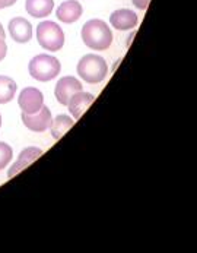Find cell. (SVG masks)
I'll list each match as a JSON object with an SVG mask.
<instances>
[{
    "instance_id": "cell-1",
    "label": "cell",
    "mask_w": 197,
    "mask_h": 253,
    "mask_svg": "<svg viewBox=\"0 0 197 253\" xmlns=\"http://www.w3.org/2000/svg\"><path fill=\"white\" fill-rule=\"evenodd\" d=\"M80 36L85 45L89 47L91 50L102 51V50H107L113 42V33L110 27L101 19L88 21L82 27Z\"/></svg>"
},
{
    "instance_id": "cell-2",
    "label": "cell",
    "mask_w": 197,
    "mask_h": 253,
    "mask_svg": "<svg viewBox=\"0 0 197 253\" xmlns=\"http://www.w3.org/2000/svg\"><path fill=\"white\" fill-rule=\"evenodd\" d=\"M79 76L88 84H99L108 73L107 62L97 54H86L78 63Z\"/></svg>"
},
{
    "instance_id": "cell-3",
    "label": "cell",
    "mask_w": 197,
    "mask_h": 253,
    "mask_svg": "<svg viewBox=\"0 0 197 253\" xmlns=\"http://www.w3.org/2000/svg\"><path fill=\"white\" fill-rule=\"evenodd\" d=\"M28 71L34 79H37L39 82H47V81L54 79L60 73L62 66L56 57L48 56V54H38L30 62Z\"/></svg>"
},
{
    "instance_id": "cell-4",
    "label": "cell",
    "mask_w": 197,
    "mask_h": 253,
    "mask_svg": "<svg viewBox=\"0 0 197 253\" xmlns=\"http://www.w3.org/2000/svg\"><path fill=\"white\" fill-rule=\"evenodd\" d=\"M38 44L48 51H59L65 44L63 30L53 21H44L37 27Z\"/></svg>"
},
{
    "instance_id": "cell-5",
    "label": "cell",
    "mask_w": 197,
    "mask_h": 253,
    "mask_svg": "<svg viewBox=\"0 0 197 253\" xmlns=\"http://www.w3.org/2000/svg\"><path fill=\"white\" fill-rule=\"evenodd\" d=\"M18 104L22 109V113L34 114V113H37L44 106V95H42V92L39 89H37V88L28 86V88H25L19 94Z\"/></svg>"
},
{
    "instance_id": "cell-6",
    "label": "cell",
    "mask_w": 197,
    "mask_h": 253,
    "mask_svg": "<svg viewBox=\"0 0 197 253\" xmlns=\"http://www.w3.org/2000/svg\"><path fill=\"white\" fill-rule=\"evenodd\" d=\"M79 91H82V84L78 79L73 76H65L56 84L54 95L62 106H67L69 100Z\"/></svg>"
},
{
    "instance_id": "cell-7",
    "label": "cell",
    "mask_w": 197,
    "mask_h": 253,
    "mask_svg": "<svg viewBox=\"0 0 197 253\" xmlns=\"http://www.w3.org/2000/svg\"><path fill=\"white\" fill-rule=\"evenodd\" d=\"M21 119H22L24 125L30 130H33V132H44V130H47L50 127V125H51V120H53L51 111L48 110V107H45V106H42L34 114L22 113Z\"/></svg>"
},
{
    "instance_id": "cell-8",
    "label": "cell",
    "mask_w": 197,
    "mask_h": 253,
    "mask_svg": "<svg viewBox=\"0 0 197 253\" xmlns=\"http://www.w3.org/2000/svg\"><path fill=\"white\" fill-rule=\"evenodd\" d=\"M9 34L16 42H28L33 38V25L25 18H13L9 22Z\"/></svg>"
},
{
    "instance_id": "cell-9",
    "label": "cell",
    "mask_w": 197,
    "mask_h": 253,
    "mask_svg": "<svg viewBox=\"0 0 197 253\" xmlns=\"http://www.w3.org/2000/svg\"><path fill=\"white\" fill-rule=\"evenodd\" d=\"M137 22H139L137 15L130 9H118L116 12H113L110 16L111 27H114L118 31L131 30L137 25Z\"/></svg>"
},
{
    "instance_id": "cell-10",
    "label": "cell",
    "mask_w": 197,
    "mask_h": 253,
    "mask_svg": "<svg viewBox=\"0 0 197 253\" xmlns=\"http://www.w3.org/2000/svg\"><path fill=\"white\" fill-rule=\"evenodd\" d=\"M82 13H83V7H82V4L79 3L78 0H66L56 10V16L63 24L76 22L79 18L82 16Z\"/></svg>"
},
{
    "instance_id": "cell-11",
    "label": "cell",
    "mask_w": 197,
    "mask_h": 253,
    "mask_svg": "<svg viewBox=\"0 0 197 253\" xmlns=\"http://www.w3.org/2000/svg\"><path fill=\"white\" fill-rule=\"evenodd\" d=\"M39 155H42V149H39L37 146H28V148H25V149L19 154L16 163L9 169L7 176H9V177L16 176V174H18L19 171H22L25 167H28L31 163H34Z\"/></svg>"
},
{
    "instance_id": "cell-12",
    "label": "cell",
    "mask_w": 197,
    "mask_h": 253,
    "mask_svg": "<svg viewBox=\"0 0 197 253\" xmlns=\"http://www.w3.org/2000/svg\"><path fill=\"white\" fill-rule=\"evenodd\" d=\"M94 98H95V97H94L92 94L79 91V92H76V94L69 100V104H67L69 111L72 113V116H73L75 119H79V117L88 110V107L94 103Z\"/></svg>"
},
{
    "instance_id": "cell-13",
    "label": "cell",
    "mask_w": 197,
    "mask_h": 253,
    "mask_svg": "<svg viewBox=\"0 0 197 253\" xmlns=\"http://www.w3.org/2000/svg\"><path fill=\"white\" fill-rule=\"evenodd\" d=\"M25 7L33 18H45L53 12L54 0H27Z\"/></svg>"
},
{
    "instance_id": "cell-14",
    "label": "cell",
    "mask_w": 197,
    "mask_h": 253,
    "mask_svg": "<svg viewBox=\"0 0 197 253\" xmlns=\"http://www.w3.org/2000/svg\"><path fill=\"white\" fill-rule=\"evenodd\" d=\"M73 123H75V120H72V117H69L66 114H59L56 119L51 120V125H50L53 138L60 139L73 126Z\"/></svg>"
},
{
    "instance_id": "cell-15",
    "label": "cell",
    "mask_w": 197,
    "mask_h": 253,
    "mask_svg": "<svg viewBox=\"0 0 197 253\" xmlns=\"http://www.w3.org/2000/svg\"><path fill=\"white\" fill-rule=\"evenodd\" d=\"M16 94V82L9 78L0 75V104H6L13 100Z\"/></svg>"
},
{
    "instance_id": "cell-16",
    "label": "cell",
    "mask_w": 197,
    "mask_h": 253,
    "mask_svg": "<svg viewBox=\"0 0 197 253\" xmlns=\"http://www.w3.org/2000/svg\"><path fill=\"white\" fill-rule=\"evenodd\" d=\"M12 148L4 142H0V170H3L4 167H7V164L12 160Z\"/></svg>"
},
{
    "instance_id": "cell-17",
    "label": "cell",
    "mask_w": 197,
    "mask_h": 253,
    "mask_svg": "<svg viewBox=\"0 0 197 253\" xmlns=\"http://www.w3.org/2000/svg\"><path fill=\"white\" fill-rule=\"evenodd\" d=\"M149 1H151V0H133V4H134L137 9H140V10H146L148 6H149Z\"/></svg>"
},
{
    "instance_id": "cell-18",
    "label": "cell",
    "mask_w": 197,
    "mask_h": 253,
    "mask_svg": "<svg viewBox=\"0 0 197 253\" xmlns=\"http://www.w3.org/2000/svg\"><path fill=\"white\" fill-rule=\"evenodd\" d=\"M6 53H7L6 41H4V38H1V37H0V62L6 57Z\"/></svg>"
},
{
    "instance_id": "cell-19",
    "label": "cell",
    "mask_w": 197,
    "mask_h": 253,
    "mask_svg": "<svg viewBox=\"0 0 197 253\" xmlns=\"http://www.w3.org/2000/svg\"><path fill=\"white\" fill-rule=\"evenodd\" d=\"M18 0H0V9H4V7H9L12 4H15Z\"/></svg>"
},
{
    "instance_id": "cell-20",
    "label": "cell",
    "mask_w": 197,
    "mask_h": 253,
    "mask_svg": "<svg viewBox=\"0 0 197 253\" xmlns=\"http://www.w3.org/2000/svg\"><path fill=\"white\" fill-rule=\"evenodd\" d=\"M0 37H1V38H6V34H4V30H3L1 24H0Z\"/></svg>"
},
{
    "instance_id": "cell-21",
    "label": "cell",
    "mask_w": 197,
    "mask_h": 253,
    "mask_svg": "<svg viewBox=\"0 0 197 253\" xmlns=\"http://www.w3.org/2000/svg\"><path fill=\"white\" fill-rule=\"evenodd\" d=\"M0 126H1V116H0Z\"/></svg>"
}]
</instances>
